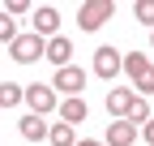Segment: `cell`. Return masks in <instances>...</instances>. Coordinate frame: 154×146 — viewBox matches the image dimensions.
Returning a JSON list of instances; mask_svg holds the SVG:
<instances>
[{
    "label": "cell",
    "mask_w": 154,
    "mask_h": 146,
    "mask_svg": "<svg viewBox=\"0 0 154 146\" xmlns=\"http://www.w3.org/2000/svg\"><path fill=\"white\" fill-rule=\"evenodd\" d=\"M56 30H60V13L51 5H38L34 9V34L38 39H56Z\"/></svg>",
    "instance_id": "8"
},
{
    "label": "cell",
    "mask_w": 154,
    "mask_h": 146,
    "mask_svg": "<svg viewBox=\"0 0 154 146\" xmlns=\"http://www.w3.org/2000/svg\"><path fill=\"white\" fill-rule=\"evenodd\" d=\"M22 138H30V142H43L47 138V125H43V116H22Z\"/></svg>",
    "instance_id": "13"
},
{
    "label": "cell",
    "mask_w": 154,
    "mask_h": 146,
    "mask_svg": "<svg viewBox=\"0 0 154 146\" xmlns=\"http://www.w3.org/2000/svg\"><path fill=\"white\" fill-rule=\"evenodd\" d=\"M128 120H133V125H137V129H141V125H146V120H150V103H146L141 95H137V99H133V107H128Z\"/></svg>",
    "instance_id": "15"
},
{
    "label": "cell",
    "mask_w": 154,
    "mask_h": 146,
    "mask_svg": "<svg viewBox=\"0 0 154 146\" xmlns=\"http://www.w3.org/2000/svg\"><path fill=\"white\" fill-rule=\"evenodd\" d=\"M111 17H116L111 0H86L82 9H77V26H82V30H99L103 22H111Z\"/></svg>",
    "instance_id": "3"
},
{
    "label": "cell",
    "mask_w": 154,
    "mask_h": 146,
    "mask_svg": "<svg viewBox=\"0 0 154 146\" xmlns=\"http://www.w3.org/2000/svg\"><path fill=\"white\" fill-rule=\"evenodd\" d=\"M141 133H146V142H150V146H154V116H150V120H146V125H141Z\"/></svg>",
    "instance_id": "19"
},
{
    "label": "cell",
    "mask_w": 154,
    "mask_h": 146,
    "mask_svg": "<svg viewBox=\"0 0 154 146\" xmlns=\"http://www.w3.org/2000/svg\"><path fill=\"white\" fill-rule=\"evenodd\" d=\"M77 146H103V142H90V138H82V142H77Z\"/></svg>",
    "instance_id": "20"
},
{
    "label": "cell",
    "mask_w": 154,
    "mask_h": 146,
    "mask_svg": "<svg viewBox=\"0 0 154 146\" xmlns=\"http://www.w3.org/2000/svg\"><path fill=\"white\" fill-rule=\"evenodd\" d=\"M137 138H141V129L133 120H111L107 133H103V146H133Z\"/></svg>",
    "instance_id": "6"
},
{
    "label": "cell",
    "mask_w": 154,
    "mask_h": 146,
    "mask_svg": "<svg viewBox=\"0 0 154 146\" xmlns=\"http://www.w3.org/2000/svg\"><path fill=\"white\" fill-rule=\"evenodd\" d=\"M43 60H51L56 69H69V60H73V43L64 39V34L47 39V47H43Z\"/></svg>",
    "instance_id": "9"
},
{
    "label": "cell",
    "mask_w": 154,
    "mask_h": 146,
    "mask_svg": "<svg viewBox=\"0 0 154 146\" xmlns=\"http://www.w3.org/2000/svg\"><path fill=\"white\" fill-rule=\"evenodd\" d=\"M56 90H69V99H82V86H86V69H77V65H69V69H56V82H51Z\"/></svg>",
    "instance_id": "7"
},
{
    "label": "cell",
    "mask_w": 154,
    "mask_h": 146,
    "mask_svg": "<svg viewBox=\"0 0 154 146\" xmlns=\"http://www.w3.org/2000/svg\"><path fill=\"white\" fill-rule=\"evenodd\" d=\"M22 99H26V90L17 82H0V107H17Z\"/></svg>",
    "instance_id": "14"
},
{
    "label": "cell",
    "mask_w": 154,
    "mask_h": 146,
    "mask_svg": "<svg viewBox=\"0 0 154 146\" xmlns=\"http://www.w3.org/2000/svg\"><path fill=\"white\" fill-rule=\"evenodd\" d=\"M5 13H9V17H22V13H30V5H26V0H9Z\"/></svg>",
    "instance_id": "18"
},
{
    "label": "cell",
    "mask_w": 154,
    "mask_h": 146,
    "mask_svg": "<svg viewBox=\"0 0 154 146\" xmlns=\"http://www.w3.org/2000/svg\"><path fill=\"white\" fill-rule=\"evenodd\" d=\"M120 69H124V52H116V47H99L94 52V73H99L103 82H116Z\"/></svg>",
    "instance_id": "5"
},
{
    "label": "cell",
    "mask_w": 154,
    "mask_h": 146,
    "mask_svg": "<svg viewBox=\"0 0 154 146\" xmlns=\"http://www.w3.org/2000/svg\"><path fill=\"white\" fill-rule=\"evenodd\" d=\"M133 17H137L141 26H154V0H137V5H133Z\"/></svg>",
    "instance_id": "17"
},
{
    "label": "cell",
    "mask_w": 154,
    "mask_h": 146,
    "mask_svg": "<svg viewBox=\"0 0 154 146\" xmlns=\"http://www.w3.org/2000/svg\"><path fill=\"white\" fill-rule=\"evenodd\" d=\"M150 43H154V30H150Z\"/></svg>",
    "instance_id": "21"
},
{
    "label": "cell",
    "mask_w": 154,
    "mask_h": 146,
    "mask_svg": "<svg viewBox=\"0 0 154 146\" xmlns=\"http://www.w3.org/2000/svg\"><path fill=\"white\" fill-rule=\"evenodd\" d=\"M43 47H47V43H43V39H38V34L30 30V34H17V39L9 43V56H13L17 65H34L38 56H43Z\"/></svg>",
    "instance_id": "4"
},
{
    "label": "cell",
    "mask_w": 154,
    "mask_h": 146,
    "mask_svg": "<svg viewBox=\"0 0 154 146\" xmlns=\"http://www.w3.org/2000/svg\"><path fill=\"white\" fill-rule=\"evenodd\" d=\"M26 103H30L34 116L60 112V95H56V86H47V82H30V86H26Z\"/></svg>",
    "instance_id": "2"
},
{
    "label": "cell",
    "mask_w": 154,
    "mask_h": 146,
    "mask_svg": "<svg viewBox=\"0 0 154 146\" xmlns=\"http://www.w3.org/2000/svg\"><path fill=\"white\" fill-rule=\"evenodd\" d=\"M86 116H90L86 99H64V103H60V120H64V125H82Z\"/></svg>",
    "instance_id": "11"
},
{
    "label": "cell",
    "mask_w": 154,
    "mask_h": 146,
    "mask_svg": "<svg viewBox=\"0 0 154 146\" xmlns=\"http://www.w3.org/2000/svg\"><path fill=\"white\" fill-rule=\"evenodd\" d=\"M17 34H22V30H17V22H13V17H9L5 9H0V43H13Z\"/></svg>",
    "instance_id": "16"
},
{
    "label": "cell",
    "mask_w": 154,
    "mask_h": 146,
    "mask_svg": "<svg viewBox=\"0 0 154 146\" xmlns=\"http://www.w3.org/2000/svg\"><path fill=\"white\" fill-rule=\"evenodd\" d=\"M124 73H128L133 90H141V99L154 95V65L146 60V52H124Z\"/></svg>",
    "instance_id": "1"
},
{
    "label": "cell",
    "mask_w": 154,
    "mask_h": 146,
    "mask_svg": "<svg viewBox=\"0 0 154 146\" xmlns=\"http://www.w3.org/2000/svg\"><path fill=\"white\" fill-rule=\"evenodd\" d=\"M47 142L51 146H77V133H73V125H47Z\"/></svg>",
    "instance_id": "12"
},
{
    "label": "cell",
    "mask_w": 154,
    "mask_h": 146,
    "mask_svg": "<svg viewBox=\"0 0 154 146\" xmlns=\"http://www.w3.org/2000/svg\"><path fill=\"white\" fill-rule=\"evenodd\" d=\"M133 90H120V86H111L107 90V112H111V120H128V107H133Z\"/></svg>",
    "instance_id": "10"
}]
</instances>
